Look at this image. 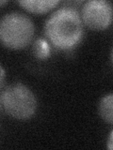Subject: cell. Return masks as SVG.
Instances as JSON below:
<instances>
[{
	"instance_id": "10",
	"label": "cell",
	"mask_w": 113,
	"mask_h": 150,
	"mask_svg": "<svg viewBox=\"0 0 113 150\" xmlns=\"http://www.w3.org/2000/svg\"><path fill=\"white\" fill-rule=\"evenodd\" d=\"M112 61H113V53H112Z\"/></svg>"
},
{
	"instance_id": "4",
	"label": "cell",
	"mask_w": 113,
	"mask_h": 150,
	"mask_svg": "<svg viewBox=\"0 0 113 150\" xmlns=\"http://www.w3.org/2000/svg\"><path fill=\"white\" fill-rule=\"evenodd\" d=\"M83 21L86 25L95 30L107 27L112 19L111 5L103 0L89 1L82 8Z\"/></svg>"
},
{
	"instance_id": "7",
	"label": "cell",
	"mask_w": 113,
	"mask_h": 150,
	"mask_svg": "<svg viewBox=\"0 0 113 150\" xmlns=\"http://www.w3.org/2000/svg\"><path fill=\"white\" fill-rule=\"evenodd\" d=\"M33 53L38 58H46L50 54V49L47 42L44 40H38L33 47Z\"/></svg>"
},
{
	"instance_id": "6",
	"label": "cell",
	"mask_w": 113,
	"mask_h": 150,
	"mask_svg": "<svg viewBox=\"0 0 113 150\" xmlns=\"http://www.w3.org/2000/svg\"><path fill=\"white\" fill-rule=\"evenodd\" d=\"M99 112L104 120L113 124V94L103 98L99 105Z\"/></svg>"
},
{
	"instance_id": "8",
	"label": "cell",
	"mask_w": 113,
	"mask_h": 150,
	"mask_svg": "<svg viewBox=\"0 0 113 150\" xmlns=\"http://www.w3.org/2000/svg\"><path fill=\"white\" fill-rule=\"evenodd\" d=\"M107 148L108 149H113V131L111 132L109 138H108V142H107Z\"/></svg>"
},
{
	"instance_id": "9",
	"label": "cell",
	"mask_w": 113,
	"mask_h": 150,
	"mask_svg": "<svg viewBox=\"0 0 113 150\" xmlns=\"http://www.w3.org/2000/svg\"><path fill=\"white\" fill-rule=\"evenodd\" d=\"M4 83V69H1V86Z\"/></svg>"
},
{
	"instance_id": "3",
	"label": "cell",
	"mask_w": 113,
	"mask_h": 150,
	"mask_svg": "<svg viewBox=\"0 0 113 150\" xmlns=\"http://www.w3.org/2000/svg\"><path fill=\"white\" fill-rule=\"evenodd\" d=\"M1 105L9 115L17 119H26L34 115L37 102L29 89L18 83L2 92Z\"/></svg>"
},
{
	"instance_id": "2",
	"label": "cell",
	"mask_w": 113,
	"mask_h": 150,
	"mask_svg": "<svg viewBox=\"0 0 113 150\" xmlns=\"http://www.w3.org/2000/svg\"><path fill=\"white\" fill-rule=\"evenodd\" d=\"M34 26L27 16L19 12L7 14L1 21L0 36L3 43L12 49L26 47L30 42Z\"/></svg>"
},
{
	"instance_id": "1",
	"label": "cell",
	"mask_w": 113,
	"mask_h": 150,
	"mask_svg": "<svg viewBox=\"0 0 113 150\" xmlns=\"http://www.w3.org/2000/svg\"><path fill=\"white\" fill-rule=\"evenodd\" d=\"M45 33L58 48L69 49L75 45L82 36V23L77 11L73 8L56 11L46 23Z\"/></svg>"
},
{
	"instance_id": "5",
	"label": "cell",
	"mask_w": 113,
	"mask_h": 150,
	"mask_svg": "<svg viewBox=\"0 0 113 150\" xmlns=\"http://www.w3.org/2000/svg\"><path fill=\"white\" fill-rule=\"evenodd\" d=\"M59 3L56 0H44V1H33V0H28V1H20L19 4L23 8H25L27 11L35 13H44L55 8V6Z\"/></svg>"
}]
</instances>
